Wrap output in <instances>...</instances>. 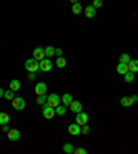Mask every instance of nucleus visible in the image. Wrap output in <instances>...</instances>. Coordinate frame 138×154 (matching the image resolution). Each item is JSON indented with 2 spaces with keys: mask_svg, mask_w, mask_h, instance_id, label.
<instances>
[{
  "mask_svg": "<svg viewBox=\"0 0 138 154\" xmlns=\"http://www.w3.org/2000/svg\"><path fill=\"white\" fill-rule=\"evenodd\" d=\"M25 69L28 72H36L39 69V61L36 58H28L25 61Z\"/></svg>",
  "mask_w": 138,
  "mask_h": 154,
  "instance_id": "f257e3e1",
  "label": "nucleus"
},
{
  "mask_svg": "<svg viewBox=\"0 0 138 154\" xmlns=\"http://www.w3.org/2000/svg\"><path fill=\"white\" fill-rule=\"evenodd\" d=\"M42 114H43V117H44L46 119H51V118H54V115H55V108L51 107V106H48L47 101H46V103L43 104Z\"/></svg>",
  "mask_w": 138,
  "mask_h": 154,
  "instance_id": "f03ea898",
  "label": "nucleus"
},
{
  "mask_svg": "<svg viewBox=\"0 0 138 154\" xmlns=\"http://www.w3.org/2000/svg\"><path fill=\"white\" fill-rule=\"evenodd\" d=\"M51 68H53V63L50 61V58L48 57H44L43 60H40L39 61V69H42L43 72H48V71H51Z\"/></svg>",
  "mask_w": 138,
  "mask_h": 154,
  "instance_id": "7ed1b4c3",
  "label": "nucleus"
},
{
  "mask_svg": "<svg viewBox=\"0 0 138 154\" xmlns=\"http://www.w3.org/2000/svg\"><path fill=\"white\" fill-rule=\"evenodd\" d=\"M11 104H13L14 110H17V111H22L25 108V100L22 97H14V99L11 100Z\"/></svg>",
  "mask_w": 138,
  "mask_h": 154,
  "instance_id": "20e7f679",
  "label": "nucleus"
},
{
  "mask_svg": "<svg viewBox=\"0 0 138 154\" xmlns=\"http://www.w3.org/2000/svg\"><path fill=\"white\" fill-rule=\"evenodd\" d=\"M60 103H61V97L58 96V94L51 93V94H48V96H47V104H48V106H51V107L55 108Z\"/></svg>",
  "mask_w": 138,
  "mask_h": 154,
  "instance_id": "39448f33",
  "label": "nucleus"
},
{
  "mask_svg": "<svg viewBox=\"0 0 138 154\" xmlns=\"http://www.w3.org/2000/svg\"><path fill=\"white\" fill-rule=\"evenodd\" d=\"M87 121H89V115H87V112H78L76 114V124H79V125H86L87 124Z\"/></svg>",
  "mask_w": 138,
  "mask_h": 154,
  "instance_id": "423d86ee",
  "label": "nucleus"
},
{
  "mask_svg": "<svg viewBox=\"0 0 138 154\" xmlns=\"http://www.w3.org/2000/svg\"><path fill=\"white\" fill-rule=\"evenodd\" d=\"M47 92V85L44 82H39L36 83V88H35V93L36 96H40V94H46Z\"/></svg>",
  "mask_w": 138,
  "mask_h": 154,
  "instance_id": "0eeeda50",
  "label": "nucleus"
},
{
  "mask_svg": "<svg viewBox=\"0 0 138 154\" xmlns=\"http://www.w3.org/2000/svg\"><path fill=\"white\" fill-rule=\"evenodd\" d=\"M80 129H81V126L79 124H76V122H73V124H71V125L68 126V132L71 133V135H73V136H76V135L81 133Z\"/></svg>",
  "mask_w": 138,
  "mask_h": 154,
  "instance_id": "6e6552de",
  "label": "nucleus"
},
{
  "mask_svg": "<svg viewBox=\"0 0 138 154\" xmlns=\"http://www.w3.org/2000/svg\"><path fill=\"white\" fill-rule=\"evenodd\" d=\"M7 136L11 142H17V140L19 139V136H21V133H19L18 129H10V131L7 132Z\"/></svg>",
  "mask_w": 138,
  "mask_h": 154,
  "instance_id": "1a4fd4ad",
  "label": "nucleus"
},
{
  "mask_svg": "<svg viewBox=\"0 0 138 154\" xmlns=\"http://www.w3.org/2000/svg\"><path fill=\"white\" fill-rule=\"evenodd\" d=\"M44 57H46V54H44V49L43 47H36L33 50V58H36L37 61L43 60Z\"/></svg>",
  "mask_w": 138,
  "mask_h": 154,
  "instance_id": "9d476101",
  "label": "nucleus"
},
{
  "mask_svg": "<svg viewBox=\"0 0 138 154\" xmlns=\"http://www.w3.org/2000/svg\"><path fill=\"white\" fill-rule=\"evenodd\" d=\"M69 107H71V111H73L75 114L80 112L81 108H83V107H81V103H80V101H78V100H73V101H72Z\"/></svg>",
  "mask_w": 138,
  "mask_h": 154,
  "instance_id": "9b49d317",
  "label": "nucleus"
},
{
  "mask_svg": "<svg viewBox=\"0 0 138 154\" xmlns=\"http://www.w3.org/2000/svg\"><path fill=\"white\" fill-rule=\"evenodd\" d=\"M61 101H62V104H64L65 107H69V106H71V103L73 101V97H72V94L65 93L64 96L61 97Z\"/></svg>",
  "mask_w": 138,
  "mask_h": 154,
  "instance_id": "f8f14e48",
  "label": "nucleus"
},
{
  "mask_svg": "<svg viewBox=\"0 0 138 154\" xmlns=\"http://www.w3.org/2000/svg\"><path fill=\"white\" fill-rule=\"evenodd\" d=\"M84 15H86L87 18H92L94 15H95V7H94L92 4L87 6V7L84 8Z\"/></svg>",
  "mask_w": 138,
  "mask_h": 154,
  "instance_id": "ddd939ff",
  "label": "nucleus"
},
{
  "mask_svg": "<svg viewBox=\"0 0 138 154\" xmlns=\"http://www.w3.org/2000/svg\"><path fill=\"white\" fill-rule=\"evenodd\" d=\"M116 71L117 74H120V75H124L126 72H128V65L124 64V63H119L116 67Z\"/></svg>",
  "mask_w": 138,
  "mask_h": 154,
  "instance_id": "4468645a",
  "label": "nucleus"
},
{
  "mask_svg": "<svg viewBox=\"0 0 138 154\" xmlns=\"http://www.w3.org/2000/svg\"><path fill=\"white\" fill-rule=\"evenodd\" d=\"M128 71H131V72H138V60L137 58H135V60H133V58H131L130 60V63H128Z\"/></svg>",
  "mask_w": 138,
  "mask_h": 154,
  "instance_id": "2eb2a0df",
  "label": "nucleus"
},
{
  "mask_svg": "<svg viewBox=\"0 0 138 154\" xmlns=\"http://www.w3.org/2000/svg\"><path fill=\"white\" fill-rule=\"evenodd\" d=\"M133 103H134V101H133L131 96H124V97H122L120 99V104L123 106V107H130Z\"/></svg>",
  "mask_w": 138,
  "mask_h": 154,
  "instance_id": "dca6fc26",
  "label": "nucleus"
},
{
  "mask_svg": "<svg viewBox=\"0 0 138 154\" xmlns=\"http://www.w3.org/2000/svg\"><path fill=\"white\" fill-rule=\"evenodd\" d=\"M65 112H66V107H65L64 104H62V106L58 104L57 107H55V115H58V117H64Z\"/></svg>",
  "mask_w": 138,
  "mask_h": 154,
  "instance_id": "f3484780",
  "label": "nucleus"
},
{
  "mask_svg": "<svg viewBox=\"0 0 138 154\" xmlns=\"http://www.w3.org/2000/svg\"><path fill=\"white\" fill-rule=\"evenodd\" d=\"M123 76H124V82L131 83V82H134L135 74H134V72H131V71H128V72H126V74H124Z\"/></svg>",
  "mask_w": 138,
  "mask_h": 154,
  "instance_id": "a211bd4d",
  "label": "nucleus"
},
{
  "mask_svg": "<svg viewBox=\"0 0 138 154\" xmlns=\"http://www.w3.org/2000/svg\"><path fill=\"white\" fill-rule=\"evenodd\" d=\"M8 122H10V115L7 112H0V125H4Z\"/></svg>",
  "mask_w": 138,
  "mask_h": 154,
  "instance_id": "6ab92c4d",
  "label": "nucleus"
},
{
  "mask_svg": "<svg viewBox=\"0 0 138 154\" xmlns=\"http://www.w3.org/2000/svg\"><path fill=\"white\" fill-rule=\"evenodd\" d=\"M19 88H21V83H19V81H17V79H13L10 82V89L14 90V92H17V90H19Z\"/></svg>",
  "mask_w": 138,
  "mask_h": 154,
  "instance_id": "aec40b11",
  "label": "nucleus"
},
{
  "mask_svg": "<svg viewBox=\"0 0 138 154\" xmlns=\"http://www.w3.org/2000/svg\"><path fill=\"white\" fill-rule=\"evenodd\" d=\"M62 150H64V153H66V154H72L75 150V147L72 143H65L64 146H62Z\"/></svg>",
  "mask_w": 138,
  "mask_h": 154,
  "instance_id": "412c9836",
  "label": "nucleus"
},
{
  "mask_svg": "<svg viewBox=\"0 0 138 154\" xmlns=\"http://www.w3.org/2000/svg\"><path fill=\"white\" fill-rule=\"evenodd\" d=\"M44 54H46L47 57H53V56H55V49H54L53 46H47L46 49H44Z\"/></svg>",
  "mask_w": 138,
  "mask_h": 154,
  "instance_id": "4be33fe9",
  "label": "nucleus"
},
{
  "mask_svg": "<svg viewBox=\"0 0 138 154\" xmlns=\"http://www.w3.org/2000/svg\"><path fill=\"white\" fill-rule=\"evenodd\" d=\"M130 60H131V57L128 56L127 53H123V54H120V56H119V63H124V64H128V63H130Z\"/></svg>",
  "mask_w": 138,
  "mask_h": 154,
  "instance_id": "5701e85b",
  "label": "nucleus"
},
{
  "mask_svg": "<svg viewBox=\"0 0 138 154\" xmlns=\"http://www.w3.org/2000/svg\"><path fill=\"white\" fill-rule=\"evenodd\" d=\"M81 11H83V7H81L80 3H75L73 6H72V13H73V14H80Z\"/></svg>",
  "mask_w": 138,
  "mask_h": 154,
  "instance_id": "b1692460",
  "label": "nucleus"
},
{
  "mask_svg": "<svg viewBox=\"0 0 138 154\" xmlns=\"http://www.w3.org/2000/svg\"><path fill=\"white\" fill-rule=\"evenodd\" d=\"M55 64H57L58 68H64L65 65H66V60L64 57H58L57 61H55Z\"/></svg>",
  "mask_w": 138,
  "mask_h": 154,
  "instance_id": "393cba45",
  "label": "nucleus"
},
{
  "mask_svg": "<svg viewBox=\"0 0 138 154\" xmlns=\"http://www.w3.org/2000/svg\"><path fill=\"white\" fill-rule=\"evenodd\" d=\"M46 101H47V94H40V96H37V99H36V103L40 104V106H43Z\"/></svg>",
  "mask_w": 138,
  "mask_h": 154,
  "instance_id": "a878e982",
  "label": "nucleus"
},
{
  "mask_svg": "<svg viewBox=\"0 0 138 154\" xmlns=\"http://www.w3.org/2000/svg\"><path fill=\"white\" fill-rule=\"evenodd\" d=\"M4 99H7V100H13V99H14V90H11V89L6 90V92H4Z\"/></svg>",
  "mask_w": 138,
  "mask_h": 154,
  "instance_id": "bb28decb",
  "label": "nucleus"
},
{
  "mask_svg": "<svg viewBox=\"0 0 138 154\" xmlns=\"http://www.w3.org/2000/svg\"><path fill=\"white\" fill-rule=\"evenodd\" d=\"M81 133H83V135H89V132H90V126L87 125V124H86V125H81Z\"/></svg>",
  "mask_w": 138,
  "mask_h": 154,
  "instance_id": "cd10ccee",
  "label": "nucleus"
},
{
  "mask_svg": "<svg viewBox=\"0 0 138 154\" xmlns=\"http://www.w3.org/2000/svg\"><path fill=\"white\" fill-rule=\"evenodd\" d=\"M102 4H104V2L102 0H92V6L95 8H99V7H102Z\"/></svg>",
  "mask_w": 138,
  "mask_h": 154,
  "instance_id": "c85d7f7f",
  "label": "nucleus"
},
{
  "mask_svg": "<svg viewBox=\"0 0 138 154\" xmlns=\"http://www.w3.org/2000/svg\"><path fill=\"white\" fill-rule=\"evenodd\" d=\"M73 153L75 154H86V153H87V150H86V149H83V147H79V149H75Z\"/></svg>",
  "mask_w": 138,
  "mask_h": 154,
  "instance_id": "c756f323",
  "label": "nucleus"
},
{
  "mask_svg": "<svg viewBox=\"0 0 138 154\" xmlns=\"http://www.w3.org/2000/svg\"><path fill=\"white\" fill-rule=\"evenodd\" d=\"M55 56H57V57H61V56H62V49L57 47V49H55Z\"/></svg>",
  "mask_w": 138,
  "mask_h": 154,
  "instance_id": "7c9ffc66",
  "label": "nucleus"
},
{
  "mask_svg": "<svg viewBox=\"0 0 138 154\" xmlns=\"http://www.w3.org/2000/svg\"><path fill=\"white\" fill-rule=\"evenodd\" d=\"M35 78H36L35 72H29V81H35Z\"/></svg>",
  "mask_w": 138,
  "mask_h": 154,
  "instance_id": "2f4dec72",
  "label": "nucleus"
},
{
  "mask_svg": "<svg viewBox=\"0 0 138 154\" xmlns=\"http://www.w3.org/2000/svg\"><path fill=\"white\" fill-rule=\"evenodd\" d=\"M8 131H10L8 125H7V124H4V125H3V132H8Z\"/></svg>",
  "mask_w": 138,
  "mask_h": 154,
  "instance_id": "473e14b6",
  "label": "nucleus"
},
{
  "mask_svg": "<svg viewBox=\"0 0 138 154\" xmlns=\"http://www.w3.org/2000/svg\"><path fill=\"white\" fill-rule=\"evenodd\" d=\"M131 99H133V101H134V103H135V101H138V96H137V94H133V96H131Z\"/></svg>",
  "mask_w": 138,
  "mask_h": 154,
  "instance_id": "72a5a7b5",
  "label": "nucleus"
},
{
  "mask_svg": "<svg viewBox=\"0 0 138 154\" xmlns=\"http://www.w3.org/2000/svg\"><path fill=\"white\" fill-rule=\"evenodd\" d=\"M1 97H4V92H3V89L0 88V99H1Z\"/></svg>",
  "mask_w": 138,
  "mask_h": 154,
  "instance_id": "f704fd0d",
  "label": "nucleus"
},
{
  "mask_svg": "<svg viewBox=\"0 0 138 154\" xmlns=\"http://www.w3.org/2000/svg\"><path fill=\"white\" fill-rule=\"evenodd\" d=\"M72 4H75V3H79V0H69Z\"/></svg>",
  "mask_w": 138,
  "mask_h": 154,
  "instance_id": "c9c22d12",
  "label": "nucleus"
}]
</instances>
